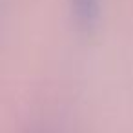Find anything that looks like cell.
Here are the masks:
<instances>
[{"label":"cell","mask_w":133,"mask_h":133,"mask_svg":"<svg viewBox=\"0 0 133 133\" xmlns=\"http://www.w3.org/2000/svg\"><path fill=\"white\" fill-rule=\"evenodd\" d=\"M71 17L82 33H91L100 17V0H69Z\"/></svg>","instance_id":"1"}]
</instances>
